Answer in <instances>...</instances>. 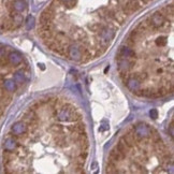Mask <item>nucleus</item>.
Instances as JSON below:
<instances>
[{
  "label": "nucleus",
  "mask_w": 174,
  "mask_h": 174,
  "mask_svg": "<svg viewBox=\"0 0 174 174\" xmlns=\"http://www.w3.org/2000/svg\"><path fill=\"white\" fill-rule=\"evenodd\" d=\"M154 71L156 74H162L164 72V69L163 68H160V67H158V68L154 69Z\"/></svg>",
  "instance_id": "nucleus-14"
},
{
  "label": "nucleus",
  "mask_w": 174,
  "mask_h": 174,
  "mask_svg": "<svg viewBox=\"0 0 174 174\" xmlns=\"http://www.w3.org/2000/svg\"><path fill=\"white\" fill-rule=\"evenodd\" d=\"M166 20H167V18L162 15V13L160 12V11L155 12L152 16L148 17V21H150V24L153 29H158V28H160Z\"/></svg>",
  "instance_id": "nucleus-2"
},
{
  "label": "nucleus",
  "mask_w": 174,
  "mask_h": 174,
  "mask_svg": "<svg viewBox=\"0 0 174 174\" xmlns=\"http://www.w3.org/2000/svg\"><path fill=\"white\" fill-rule=\"evenodd\" d=\"M41 108V106H40V103L39 102H36V103H33L31 106H30V109H32L33 111H37V110H39V109Z\"/></svg>",
  "instance_id": "nucleus-13"
},
{
  "label": "nucleus",
  "mask_w": 174,
  "mask_h": 174,
  "mask_svg": "<svg viewBox=\"0 0 174 174\" xmlns=\"http://www.w3.org/2000/svg\"><path fill=\"white\" fill-rule=\"evenodd\" d=\"M116 148H117L118 150H120L122 153H124V154H126V155H128V152L131 150V148H130V147L126 144L125 141H124L122 138H120V140L118 141L117 145H116Z\"/></svg>",
  "instance_id": "nucleus-6"
},
{
  "label": "nucleus",
  "mask_w": 174,
  "mask_h": 174,
  "mask_svg": "<svg viewBox=\"0 0 174 174\" xmlns=\"http://www.w3.org/2000/svg\"><path fill=\"white\" fill-rule=\"evenodd\" d=\"M150 116H152L153 118H156L157 117V112H156L155 110H153L152 112H150Z\"/></svg>",
  "instance_id": "nucleus-15"
},
{
  "label": "nucleus",
  "mask_w": 174,
  "mask_h": 174,
  "mask_svg": "<svg viewBox=\"0 0 174 174\" xmlns=\"http://www.w3.org/2000/svg\"><path fill=\"white\" fill-rule=\"evenodd\" d=\"M11 131H12V134L14 139H20L21 135L25 134V133L27 132V125L24 124L23 122H18V123L13 125Z\"/></svg>",
  "instance_id": "nucleus-3"
},
{
  "label": "nucleus",
  "mask_w": 174,
  "mask_h": 174,
  "mask_svg": "<svg viewBox=\"0 0 174 174\" xmlns=\"http://www.w3.org/2000/svg\"><path fill=\"white\" fill-rule=\"evenodd\" d=\"M135 43H137V41H135V40H133L132 38H130V37H128L127 39H126V41H125L126 46L130 47V49H132V47H134Z\"/></svg>",
  "instance_id": "nucleus-11"
},
{
  "label": "nucleus",
  "mask_w": 174,
  "mask_h": 174,
  "mask_svg": "<svg viewBox=\"0 0 174 174\" xmlns=\"http://www.w3.org/2000/svg\"><path fill=\"white\" fill-rule=\"evenodd\" d=\"M49 131L55 133V134H59V133L64 132V127L62 125H53L49 128Z\"/></svg>",
  "instance_id": "nucleus-10"
},
{
  "label": "nucleus",
  "mask_w": 174,
  "mask_h": 174,
  "mask_svg": "<svg viewBox=\"0 0 174 174\" xmlns=\"http://www.w3.org/2000/svg\"><path fill=\"white\" fill-rule=\"evenodd\" d=\"M3 88H5V91L12 93V91L16 90V85H15L14 82H13V81H10V80H8V81L3 82Z\"/></svg>",
  "instance_id": "nucleus-7"
},
{
  "label": "nucleus",
  "mask_w": 174,
  "mask_h": 174,
  "mask_svg": "<svg viewBox=\"0 0 174 174\" xmlns=\"http://www.w3.org/2000/svg\"><path fill=\"white\" fill-rule=\"evenodd\" d=\"M9 62H10L11 65H18L21 62H22V57H21V55L18 54V53H16V52H12L10 55H9Z\"/></svg>",
  "instance_id": "nucleus-5"
},
{
  "label": "nucleus",
  "mask_w": 174,
  "mask_h": 174,
  "mask_svg": "<svg viewBox=\"0 0 174 174\" xmlns=\"http://www.w3.org/2000/svg\"><path fill=\"white\" fill-rule=\"evenodd\" d=\"M156 43H157V45H160V46H163V45L166 44V43H167V40L163 39V38H161V39H158Z\"/></svg>",
  "instance_id": "nucleus-12"
},
{
  "label": "nucleus",
  "mask_w": 174,
  "mask_h": 174,
  "mask_svg": "<svg viewBox=\"0 0 174 174\" xmlns=\"http://www.w3.org/2000/svg\"><path fill=\"white\" fill-rule=\"evenodd\" d=\"M141 5H142L140 3L139 0H126V2L119 7V10L122 11L124 14L129 16L130 14L137 12L138 10H140Z\"/></svg>",
  "instance_id": "nucleus-1"
},
{
  "label": "nucleus",
  "mask_w": 174,
  "mask_h": 174,
  "mask_svg": "<svg viewBox=\"0 0 174 174\" xmlns=\"http://www.w3.org/2000/svg\"><path fill=\"white\" fill-rule=\"evenodd\" d=\"M55 141H56V143L59 145L60 147H66L67 145V139L65 135H62V133H59L58 135L56 137V139H55Z\"/></svg>",
  "instance_id": "nucleus-9"
},
{
  "label": "nucleus",
  "mask_w": 174,
  "mask_h": 174,
  "mask_svg": "<svg viewBox=\"0 0 174 174\" xmlns=\"http://www.w3.org/2000/svg\"><path fill=\"white\" fill-rule=\"evenodd\" d=\"M126 157H127V155L124 154V153H122L120 150H118L117 148H114V150H111L110 153V156H109V158H111V159L115 160V161H122V160L126 159Z\"/></svg>",
  "instance_id": "nucleus-4"
},
{
  "label": "nucleus",
  "mask_w": 174,
  "mask_h": 174,
  "mask_svg": "<svg viewBox=\"0 0 174 174\" xmlns=\"http://www.w3.org/2000/svg\"><path fill=\"white\" fill-rule=\"evenodd\" d=\"M106 25L102 24V23H93L91 25H89V30H91L93 32H99L100 30H102L103 28L106 27Z\"/></svg>",
  "instance_id": "nucleus-8"
}]
</instances>
